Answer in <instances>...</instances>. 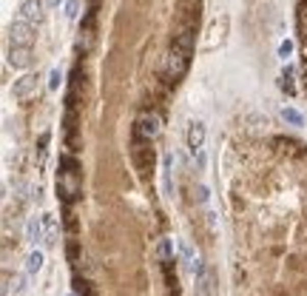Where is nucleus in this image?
I'll return each instance as SVG.
<instances>
[{"label":"nucleus","mask_w":307,"mask_h":296,"mask_svg":"<svg viewBox=\"0 0 307 296\" xmlns=\"http://www.w3.org/2000/svg\"><path fill=\"white\" fill-rule=\"evenodd\" d=\"M63 165H66V171H60V177H57V191H60V197L66 199V202H74L83 191L80 174H77V168H74L71 160H63Z\"/></svg>","instance_id":"obj_1"},{"label":"nucleus","mask_w":307,"mask_h":296,"mask_svg":"<svg viewBox=\"0 0 307 296\" xmlns=\"http://www.w3.org/2000/svg\"><path fill=\"white\" fill-rule=\"evenodd\" d=\"M191 54L194 52H185V49H180V46H171V52H168V57H165V77L171 80V83H180V80L185 77L188 66H191Z\"/></svg>","instance_id":"obj_2"},{"label":"nucleus","mask_w":307,"mask_h":296,"mask_svg":"<svg viewBox=\"0 0 307 296\" xmlns=\"http://www.w3.org/2000/svg\"><path fill=\"white\" fill-rule=\"evenodd\" d=\"M157 134H160V117L154 111H142L140 117L134 120V137L137 140L151 143V140H157Z\"/></svg>","instance_id":"obj_3"},{"label":"nucleus","mask_w":307,"mask_h":296,"mask_svg":"<svg viewBox=\"0 0 307 296\" xmlns=\"http://www.w3.org/2000/svg\"><path fill=\"white\" fill-rule=\"evenodd\" d=\"M34 26L32 23H26L23 17H14L12 23H9V43L12 46H32L34 43Z\"/></svg>","instance_id":"obj_4"},{"label":"nucleus","mask_w":307,"mask_h":296,"mask_svg":"<svg viewBox=\"0 0 307 296\" xmlns=\"http://www.w3.org/2000/svg\"><path fill=\"white\" fill-rule=\"evenodd\" d=\"M194 277H196V296H214V274L202 259H196V268H194Z\"/></svg>","instance_id":"obj_5"},{"label":"nucleus","mask_w":307,"mask_h":296,"mask_svg":"<svg viewBox=\"0 0 307 296\" xmlns=\"http://www.w3.org/2000/svg\"><path fill=\"white\" fill-rule=\"evenodd\" d=\"M185 140H188V148H191V154L202 151V148H205V140H208V128H205V123H202V120H194V123L188 125Z\"/></svg>","instance_id":"obj_6"},{"label":"nucleus","mask_w":307,"mask_h":296,"mask_svg":"<svg viewBox=\"0 0 307 296\" xmlns=\"http://www.w3.org/2000/svg\"><path fill=\"white\" fill-rule=\"evenodd\" d=\"M37 74H23V77L14 80V86H12V97L14 100H29L34 92H37Z\"/></svg>","instance_id":"obj_7"},{"label":"nucleus","mask_w":307,"mask_h":296,"mask_svg":"<svg viewBox=\"0 0 307 296\" xmlns=\"http://www.w3.org/2000/svg\"><path fill=\"white\" fill-rule=\"evenodd\" d=\"M17 17H23L26 23H32V26H37L43 20V0H23L20 9H17Z\"/></svg>","instance_id":"obj_8"},{"label":"nucleus","mask_w":307,"mask_h":296,"mask_svg":"<svg viewBox=\"0 0 307 296\" xmlns=\"http://www.w3.org/2000/svg\"><path fill=\"white\" fill-rule=\"evenodd\" d=\"M32 60H34L32 46H12L9 49V66L12 69H29Z\"/></svg>","instance_id":"obj_9"},{"label":"nucleus","mask_w":307,"mask_h":296,"mask_svg":"<svg viewBox=\"0 0 307 296\" xmlns=\"http://www.w3.org/2000/svg\"><path fill=\"white\" fill-rule=\"evenodd\" d=\"M26 242L29 245H37L40 242H46V228H43V217H32L26 222Z\"/></svg>","instance_id":"obj_10"},{"label":"nucleus","mask_w":307,"mask_h":296,"mask_svg":"<svg viewBox=\"0 0 307 296\" xmlns=\"http://www.w3.org/2000/svg\"><path fill=\"white\" fill-rule=\"evenodd\" d=\"M225 32H227V17H216L214 23H211V40H205V49H216L225 40Z\"/></svg>","instance_id":"obj_11"},{"label":"nucleus","mask_w":307,"mask_h":296,"mask_svg":"<svg viewBox=\"0 0 307 296\" xmlns=\"http://www.w3.org/2000/svg\"><path fill=\"white\" fill-rule=\"evenodd\" d=\"M43 262H46L43 251L40 248H32V251H29V257H26V274H40Z\"/></svg>","instance_id":"obj_12"},{"label":"nucleus","mask_w":307,"mask_h":296,"mask_svg":"<svg viewBox=\"0 0 307 296\" xmlns=\"http://www.w3.org/2000/svg\"><path fill=\"white\" fill-rule=\"evenodd\" d=\"M282 120H285L287 125H293V128H301V125H304V114H301L299 108H293V105H285V108H282Z\"/></svg>","instance_id":"obj_13"},{"label":"nucleus","mask_w":307,"mask_h":296,"mask_svg":"<svg viewBox=\"0 0 307 296\" xmlns=\"http://www.w3.org/2000/svg\"><path fill=\"white\" fill-rule=\"evenodd\" d=\"M43 228H46V245L52 248V245H57V222H54V217L52 214H43Z\"/></svg>","instance_id":"obj_14"},{"label":"nucleus","mask_w":307,"mask_h":296,"mask_svg":"<svg viewBox=\"0 0 307 296\" xmlns=\"http://www.w3.org/2000/svg\"><path fill=\"white\" fill-rule=\"evenodd\" d=\"M23 288H26V277H12V279H6V288H3V296H9V293H23Z\"/></svg>","instance_id":"obj_15"},{"label":"nucleus","mask_w":307,"mask_h":296,"mask_svg":"<svg viewBox=\"0 0 307 296\" xmlns=\"http://www.w3.org/2000/svg\"><path fill=\"white\" fill-rule=\"evenodd\" d=\"M180 254H182V262L194 270L196 268V257H194V251H191V245H188L185 239H180Z\"/></svg>","instance_id":"obj_16"},{"label":"nucleus","mask_w":307,"mask_h":296,"mask_svg":"<svg viewBox=\"0 0 307 296\" xmlns=\"http://www.w3.org/2000/svg\"><path fill=\"white\" fill-rule=\"evenodd\" d=\"M282 88H285L287 94H293L296 88H293V69L290 66H285V72H282V83H279Z\"/></svg>","instance_id":"obj_17"},{"label":"nucleus","mask_w":307,"mask_h":296,"mask_svg":"<svg viewBox=\"0 0 307 296\" xmlns=\"http://www.w3.org/2000/svg\"><path fill=\"white\" fill-rule=\"evenodd\" d=\"M157 259H160V262H168V259H171V239H160V245H157Z\"/></svg>","instance_id":"obj_18"},{"label":"nucleus","mask_w":307,"mask_h":296,"mask_svg":"<svg viewBox=\"0 0 307 296\" xmlns=\"http://www.w3.org/2000/svg\"><path fill=\"white\" fill-rule=\"evenodd\" d=\"M60 83H63V72H60V69H54V72L48 74V88H52V92H57V88H60Z\"/></svg>","instance_id":"obj_19"},{"label":"nucleus","mask_w":307,"mask_h":296,"mask_svg":"<svg viewBox=\"0 0 307 296\" xmlns=\"http://www.w3.org/2000/svg\"><path fill=\"white\" fill-rule=\"evenodd\" d=\"M290 54H293V40H282V43H279V57L287 63V57H290Z\"/></svg>","instance_id":"obj_20"},{"label":"nucleus","mask_w":307,"mask_h":296,"mask_svg":"<svg viewBox=\"0 0 307 296\" xmlns=\"http://www.w3.org/2000/svg\"><path fill=\"white\" fill-rule=\"evenodd\" d=\"M77 9H80V3H77V0H68V3H66V17L74 20V17H77Z\"/></svg>","instance_id":"obj_21"},{"label":"nucleus","mask_w":307,"mask_h":296,"mask_svg":"<svg viewBox=\"0 0 307 296\" xmlns=\"http://www.w3.org/2000/svg\"><path fill=\"white\" fill-rule=\"evenodd\" d=\"M194 160H196V165H199V171H202V168H205V163H208V157H205V148H202V151H196V154H194Z\"/></svg>","instance_id":"obj_22"},{"label":"nucleus","mask_w":307,"mask_h":296,"mask_svg":"<svg viewBox=\"0 0 307 296\" xmlns=\"http://www.w3.org/2000/svg\"><path fill=\"white\" fill-rule=\"evenodd\" d=\"M199 202H208V188L205 185H199Z\"/></svg>","instance_id":"obj_23"},{"label":"nucleus","mask_w":307,"mask_h":296,"mask_svg":"<svg viewBox=\"0 0 307 296\" xmlns=\"http://www.w3.org/2000/svg\"><path fill=\"white\" fill-rule=\"evenodd\" d=\"M60 3H63V0H46V6H48V9H57Z\"/></svg>","instance_id":"obj_24"}]
</instances>
